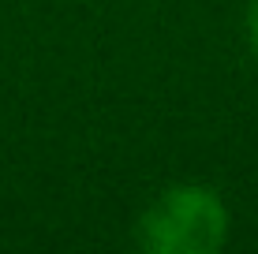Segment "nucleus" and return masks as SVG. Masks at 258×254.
<instances>
[{"label":"nucleus","mask_w":258,"mask_h":254,"mask_svg":"<svg viewBox=\"0 0 258 254\" xmlns=\"http://www.w3.org/2000/svg\"><path fill=\"white\" fill-rule=\"evenodd\" d=\"M135 239L150 254H213L228 239V209L213 187L176 183L142 209Z\"/></svg>","instance_id":"f257e3e1"},{"label":"nucleus","mask_w":258,"mask_h":254,"mask_svg":"<svg viewBox=\"0 0 258 254\" xmlns=\"http://www.w3.org/2000/svg\"><path fill=\"white\" fill-rule=\"evenodd\" d=\"M247 38L258 52V0H251V8H247Z\"/></svg>","instance_id":"f03ea898"}]
</instances>
